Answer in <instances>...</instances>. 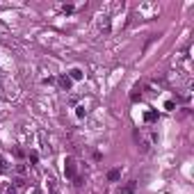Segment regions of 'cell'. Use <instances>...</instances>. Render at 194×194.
Returning <instances> with one entry per match:
<instances>
[{
	"label": "cell",
	"mask_w": 194,
	"mask_h": 194,
	"mask_svg": "<svg viewBox=\"0 0 194 194\" xmlns=\"http://www.w3.org/2000/svg\"><path fill=\"white\" fill-rule=\"evenodd\" d=\"M155 119H158V112H155V110H149V112L144 114V121H146V123H153Z\"/></svg>",
	"instance_id": "obj_8"
},
{
	"label": "cell",
	"mask_w": 194,
	"mask_h": 194,
	"mask_svg": "<svg viewBox=\"0 0 194 194\" xmlns=\"http://www.w3.org/2000/svg\"><path fill=\"white\" fill-rule=\"evenodd\" d=\"M119 178H121V167H114V169L108 171V180H110V183H116Z\"/></svg>",
	"instance_id": "obj_4"
},
{
	"label": "cell",
	"mask_w": 194,
	"mask_h": 194,
	"mask_svg": "<svg viewBox=\"0 0 194 194\" xmlns=\"http://www.w3.org/2000/svg\"><path fill=\"white\" fill-rule=\"evenodd\" d=\"M164 110H167V112H174V110H176V103H174V101H167V103H164Z\"/></svg>",
	"instance_id": "obj_10"
},
{
	"label": "cell",
	"mask_w": 194,
	"mask_h": 194,
	"mask_svg": "<svg viewBox=\"0 0 194 194\" xmlns=\"http://www.w3.org/2000/svg\"><path fill=\"white\" fill-rule=\"evenodd\" d=\"M98 25H101V32H103V34H108V32H110V19H108V16H103Z\"/></svg>",
	"instance_id": "obj_7"
},
{
	"label": "cell",
	"mask_w": 194,
	"mask_h": 194,
	"mask_svg": "<svg viewBox=\"0 0 194 194\" xmlns=\"http://www.w3.org/2000/svg\"><path fill=\"white\" fill-rule=\"evenodd\" d=\"M9 194H19V192H16V190H9Z\"/></svg>",
	"instance_id": "obj_15"
},
{
	"label": "cell",
	"mask_w": 194,
	"mask_h": 194,
	"mask_svg": "<svg viewBox=\"0 0 194 194\" xmlns=\"http://www.w3.org/2000/svg\"><path fill=\"white\" fill-rule=\"evenodd\" d=\"M69 78H71V82L73 80H82V78H85V73H82L80 69H71V71H69Z\"/></svg>",
	"instance_id": "obj_5"
},
{
	"label": "cell",
	"mask_w": 194,
	"mask_h": 194,
	"mask_svg": "<svg viewBox=\"0 0 194 194\" xmlns=\"http://www.w3.org/2000/svg\"><path fill=\"white\" fill-rule=\"evenodd\" d=\"M57 82H60V87H62L64 91H69V89H71V85H73V82H71V78H69L66 73H64V75H60V78H57Z\"/></svg>",
	"instance_id": "obj_3"
},
{
	"label": "cell",
	"mask_w": 194,
	"mask_h": 194,
	"mask_svg": "<svg viewBox=\"0 0 194 194\" xmlns=\"http://www.w3.org/2000/svg\"><path fill=\"white\" fill-rule=\"evenodd\" d=\"M30 162L37 164V162H39V153H34V151H32V153H30Z\"/></svg>",
	"instance_id": "obj_11"
},
{
	"label": "cell",
	"mask_w": 194,
	"mask_h": 194,
	"mask_svg": "<svg viewBox=\"0 0 194 194\" xmlns=\"http://www.w3.org/2000/svg\"><path fill=\"white\" fill-rule=\"evenodd\" d=\"M30 194H41V190H39V187H34V190H32Z\"/></svg>",
	"instance_id": "obj_14"
},
{
	"label": "cell",
	"mask_w": 194,
	"mask_h": 194,
	"mask_svg": "<svg viewBox=\"0 0 194 194\" xmlns=\"http://www.w3.org/2000/svg\"><path fill=\"white\" fill-rule=\"evenodd\" d=\"M137 190V180H128L123 187H119V194H135Z\"/></svg>",
	"instance_id": "obj_2"
},
{
	"label": "cell",
	"mask_w": 194,
	"mask_h": 194,
	"mask_svg": "<svg viewBox=\"0 0 194 194\" xmlns=\"http://www.w3.org/2000/svg\"><path fill=\"white\" fill-rule=\"evenodd\" d=\"M75 116H78V119H85V116H87V112H85V108H82V105L75 108Z\"/></svg>",
	"instance_id": "obj_9"
},
{
	"label": "cell",
	"mask_w": 194,
	"mask_h": 194,
	"mask_svg": "<svg viewBox=\"0 0 194 194\" xmlns=\"http://www.w3.org/2000/svg\"><path fill=\"white\" fill-rule=\"evenodd\" d=\"M0 171H7V164H5L2 158H0Z\"/></svg>",
	"instance_id": "obj_13"
},
{
	"label": "cell",
	"mask_w": 194,
	"mask_h": 194,
	"mask_svg": "<svg viewBox=\"0 0 194 194\" xmlns=\"http://www.w3.org/2000/svg\"><path fill=\"white\" fill-rule=\"evenodd\" d=\"M139 98H142V87L137 85V87H135V89L130 91V101H133V103H137Z\"/></svg>",
	"instance_id": "obj_6"
},
{
	"label": "cell",
	"mask_w": 194,
	"mask_h": 194,
	"mask_svg": "<svg viewBox=\"0 0 194 194\" xmlns=\"http://www.w3.org/2000/svg\"><path fill=\"white\" fill-rule=\"evenodd\" d=\"M62 9H64V14H71V11H73V5H64Z\"/></svg>",
	"instance_id": "obj_12"
},
{
	"label": "cell",
	"mask_w": 194,
	"mask_h": 194,
	"mask_svg": "<svg viewBox=\"0 0 194 194\" xmlns=\"http://www.w3.org/2000/svg\"><path fill=\"white\" fill-rule=\"evenodd\" d=\"M64 176H66L69 180H75V178H78V164H75V160H73L71 155L64 160Z\"/></svg>",
	"instance_id": "obj_1"
}]
</instances>
